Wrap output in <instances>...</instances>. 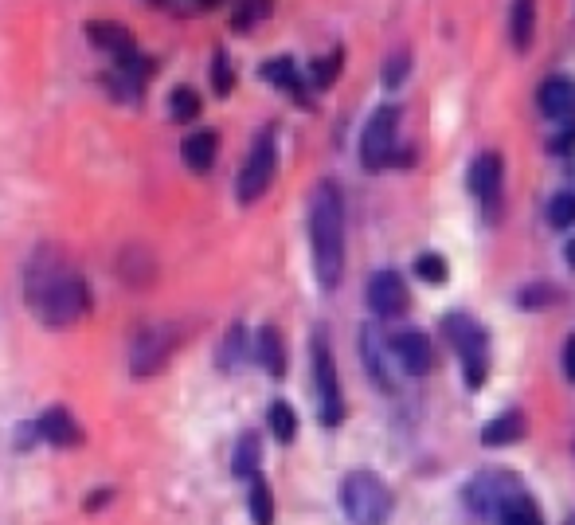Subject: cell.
I'll return each instance as SVG.
<instances>
[{"label": "cell", "instance_id": "cell-34", "mask_svg": "<svg viewBox=\"0 0 575 525\" xmlns=\"http://www.w3.org/2000/svg\"><path fill=\"white\" fill-rule=\"evenodd\" d=\"M564 373H568V381H575V334L564 341Z\"/></svg>", "mask_w": 575, "mask_h": 525}, {"label": "cell", "instance_id": "cell-14", "mask_svg": "<svg viewBox=\"0 0 575 525\" xmlns=\"http://www.w3.org/2000/svg\"><path fill=\"white\" fill-rule=\"evenodd\" d=\"M360 353H364V365H368V373H372L376 388L392 392V388H396V377L388 373V353H392V345L384 349V337L376 334L372 326H364V330H360Z\"/></svg>", "mask_w": 575, "mask_h": 525}, {"label": "cell", "instance_id": "cell-10", "mask_svg": "<svg viewBox=\"0 0 575 525\" xmlns=\"http://www.w3.org/2000/svg\"><path fill=\"white\" fill-rule=\"evenodd\" d=\"M368 306H372L380 318H399V314L407 310V283L399 279L396 271L372 275V283H368Z\"/></svg>", "mask_w": 575, "mask_h": 525}, {"label": "cell", "instance_id": "cell-24", "mask_svg": "<svg viewBox=\"0 0 575 525\" xmlns=\"http://www.w3.org/2000/svg\"><path fill=\"white\" fill-rule=\"evenodd\" d=\"M263 79H270V83H274V87H282V91H290L294 98H302V83H298V71H294V63H290V59H274V63H266Z\"/></svg>", "mask_w": 575, "mask_h": 525}, {"label": "cell", "instance_id": "cell-5", "mask_svg": "<svg viewBox=\"0 0 575 525\" xmlns=\"http://www.w3.org/2000/svg\"><path fill=\"white\" fill-rule=\"evenodd\" d=\"M177 334L180 330L177 326H169V322H149V326H141L130 341L133 377H153V373H161V369L169 365L173 349H177V341H180Z\"/></svg>", "mask_w": 575, "mask_h": 525}, {"label": "cell", "instance_id": "cell-2", "mask_svg": "<svg viewBox=\"0 0 575 525\" xmlns=\"http://www.w3.org/2000/svg\"><path fill=\"white\" fill-rule=\"evenodd\" d=\"M310 243L313 271L325 290L341 287L345 275V200L333 181H321L310 196Z\"/></svg>", "mask_w": 575, "mask_h": 525}, {"label": "cell", "instance_id": "cell-11", "mask_svg": "<svg viewBox=\"0 0 575 525\" xmlns=\"http://www.w3.org/2000/svg\"><path fill=\"white\" fill-rule=\"evenodd\" d=\"M392 357H396L411 377H427V373H431V365H435L431 341L419 334V330H407V334L392 337Z\"/></svg>", "mask_w": 575, "mask_h": 525}, {"label": "cell", "instance_id": "cell-29", "mask_svg": "<svg viewBox=\"0 0 575 525\" xmlns=\"http://www.w3.org/2000/svg\"><path fill=\"white\" fill-rule=\"evenodd\" d=\"M407 71H411V55H407V51L388 55V63H384V87H403Z\"/></svg>", "mask_w": 575, "mask_h": 525}, {"label": "cell", "instance_id": "cell-17", "mask_svg": "<svg viewBox=\"0 0 575 525\" xmlns=\"http://www.w3.org/2000/svg\"><path fill=\"white\" fill-rule=\"evenodd\" d=\"M216 145H220V138H216L212 130H196L188 142L180 145L184 165H188L192 173H208V169L216 165Z\"/></svg>", "mask_w": 575, "mask_h": 525}, {"label": "cell", "instance_id": "cell-30", "mask_svg": "<svg viewBox=\"0 0 575 525\" xmlns=\"http://www.w3.org/2000/svg\"><path fill=\"white\" fill-rule=\"evenodd\" d=\"M337 71H341V51H333V55H325L321 63H313V83L325 91L333 79H337Z\"/></svg>", "mask_w": 575, "mask_h": 525}, {"label": "cell", "instance_id": "cell-27", "mask_svg": "<svg viewBox=\"0 0 575 525\" xmlns=\"http://www.w3.org/2000/svg\"><path fill=\"white\" fill-rule=\"evenodd\" d=\"M243 353H247V330H243V326H231V334H227V341H223V349H220V365L227 373H235L239 361H243Z\"/></svg>", "mask_w": 575, "mask_h": 525}, {"label": "cell", "instance_id": "cell-15", "mask_svg": "<svg viewBox=\"0 0 575 525\" xmlns=\"http://www.w3.org/2000/svg\"><path fill=\"white\" fill-rule=\"evenodd\" d=\"M36 431L44 435L47 443H55V447H75V443L83 439V428L71 420V412H67V408H47Z\"/></svg>", "mask_w": 575, "mask_h": 525}, {"label": "cell", "instance_id": "cell-18", "mask_svg": "<svg viewBox=\"0 0 575 525\" xmlns=\"http://www.w3.org/2000/svg\"><path fill=\"white\" fill-rule=\"evenodd\" d=\"M525 416L521 412H505V416H497L493 424H486V431H482V443L486 447H505V443H517L521 435H525Z\"/></svg>", "mask_w": 575, "mask_h": 525}, {"label": "cell", "instance_id": "cell-16", "mask_svg": "<svg viewBox=\"0 0 575 525\" xmlns=\"http://www.w3.org/2000/svg\"><path fill=\"white\" fill-rule=\"evenodd\" d=\"M536 0H513L509 8V40L517 51L532 48V36H536Z\"/></svg>", "mask_w": 575, "mask_h": 525}, {"label": "cell", "instance_id": "cell-12", "mask_svg": "<svg viewBox=\"0 0 575 525\" xmlns=\"http://www.w3.org/2000/svg\"><path fill=\"white\" fill-rule=\"evenodd\" d=\"M509 486H513V482H509V478H501V475L474 478V482H470V490H466V494H470V506H474L482 518H501V506L513 498V494H509Z\"/></svg>", "mask_w": 575, "mask_h": 525}, {"label": "cell", "instance_id": "cell-9", "mask_svg": "<svg viewBox=\"0 0 575 525\" xmlns=\"http://www.w3.org/2000/svg\"><path fill=\"white\" fill-rule=\"evenodd\" d=\"M501 181H505V165L497 153H482L474 165H470V192L478 196V204L486 208V216H497V204H501Z\"/></svg>", "mask_w": 575, "mask_h": 525}, {"label": "cell", "instance_id": "cell-36", "mask_svg": "<svg viewBox=\"0 0 575 525\" xmlns=\"http://www.w3.org/2000/svg\"><path fill=\"white\" fill-rule=\"evenodd\" d=\"M564 525H575V514H572V518H568V522H564Z\"/></svg>", "mask_w": 575, "mask_h": 525}, {"label": "cell", "instance_id": "cell-13", "mask_svg": "<svg viewBox=\"0 0 575 525\" xmlns=\"http://www.w3.org/2000/svg\"><path fill=\"white\" fill-rule=\"evenodd\" d=\"M540 110L556 122H572L575 118V83L564 75H552L540 83Z\"/></svg>", "mask_w": 575, "mask_h": 525}, {"label": "cell", "instance_id": "cell-28", "mask_svg": "<svg viewBox=\"0 0 575 525\" xmlns=\"http://www.w3.org/2000/svg\"><path fill=\"white\" fill-rule=\"evenodd\" d=\"M548 224L552 228H572L575 224V192H556L548 200Z\"/></svg>", "mask_w": 575, "mask_h": 525}, {"label": "cell", "instance_id": "cell-3", "mask_svg": "<svg viewBox=\"0 0 575 525\" xmlns=\"http://www.w3.org/2000/svg\"><path fill=\"white\" fill-rule=\"evenodd\" d=\"M341 506L353 525H384L392 510V494L372 471H353L341 482Z\"/></svg>", "mask_w": 575, "mask_h": 525}, {"label": "cell", "instance_id": "cell-33", "mask_svg": "<svg viewBox=\"0 0 575 525\" xmlns=\"http://www.w3.org/2000/svg\"><path fill=\"white\" fill-rule=\"evenodd\" d=\"M552 298H556V290H552V287H532V290H525V294H521L525 310H544Z\"/></svg>", "mask_w": 575, "mask_h": 525}, {"label": "cell", "instance_id": "cell-7", "mask_svg": "<svg viewBox=\"0 0 575 525\" xmlns=\"http://www.w3.org/2000/svg\"><path fill=\"white\" fill-rule=\"evenodd\" d=\"M313 381H317V416H321V424L337 428L345 420V400H341V381H337L329 341L321 334L313 337Z\"/></svg>", "mask_w": 575, "mask_h": 525}, {"label": "cell", "instance_id": "cell-32", "mask_svg": "<svg viewBox=\"0 0 575 525\" xmlns=\"http://www.w3.org/2000/svg\"><path fill=\"white\" fill-rule=\"evenodd\" d=\"M212 79H216V95H227V91H231V83H235L223 51H216V59H212Z\"/></svg>", "mask_w": 575, "mask_h": 525}, {"label": "cell", "instance_id": "cell-19", "mask_svg": "<svg viewBox=\"0 0 575 525\" xmlns=\"http://www.w3.org/2000/svg\"><path fill=\"white\" fill-rule=\"evenodd\" d=\"M259 361L270 377H282L286 373V345H282V334L274 326H263L259 330Z\"/></svg>", "mask_w": 575, "mask_h": 525}, {"label": "cell", "instance_id": "cell-35", "mask_svg": "<svg viewBox=\"0 0 575 525\" xmlns=\"http://www.w3.org/2000/svg\"><path fill=\"white\" fill-rule=\"evenodd\" d=\"M568 259H572V267H575V243L568 247Z\"/></svg>", "mask_w": 575, "mask_h": 525}, {"label": "cell", "instance_id": "cell-23", "mask_svg": "<svg viewBox=\"0 0 575 525\" xmlns=\"http://www.w3.org/2000/svg\"><path fill=\"white\" fill-rule=\"evenodd\" d=\"M251 518L255 525H274V494H270V486H266L263 478H251Z\"/></svg>", "mask_w": 575, "mask_h": 525}, {"label": "cell", "instance_id": "cell-6", "mask_svg": "<svg viewBox=\"0 0 575 525\" xmlns=\"http://www.w3.org/2000/svg\"><path fill=\"white\" fill-rule=\"evenodd\" d=\"M396 130H399L396 106H380V110L368 118V126H364V134H360V165H364L368 173H380L384 165L396 161Z\"/></svg>", "mask_w": 575, "mask_h": 525}, {"label": "cell", "instance_id": "cell-31", "mask_svg": "<svg viewBox=\"0 0 575 525\" xmlns=\"http://www.w3.org/2000/svg\"><path fill=\"white\" fill-rule=\"evenodd\" d=\"M415 275H423L427 283H443L446 259H439V255H419V259H415Z\"/></svg>", "mask_w": 575, "mask_h": 525}, {"label": "cell", "instance_id": "cell-26", "mask_svg": "<svg viewBox=\"0 0 575 525\" xmlns=\"http://www.w3.org/2000/svg\"><path fill=\"white\" fill-rule=\"evenodd\" d=\"M270 8H274V0H243L239 8H235V32H251L255 24H263L266 16H270Z\"/></svg>", "mask_w": 575, "mask_h": 525}, {"label": "cell", "instance_id": "cell-8", "mask_svg": "<svg viewBox=\"0 0 575 525\" xmlns=\"http://www.w3.org/2000/svg\"><path fill=\"white\" fill-rule=\"evenodd\" d=\"M443 334L450 337V345L462 353L466 384L478 388V384L486 381V337H482V330H478L470 318H446Z\"/></svg>", "mask_w": 575, "mask_h": 525}, {"label": "cell", "instance_id": "cell-21", "mask_svg": "<svg viewBox=\"0 0 575 525\" xmlns=\"http://www.w3.org/2000/svg\"><path fill=\"white\" fill-rule=\"evenodd\" d=\"M501 525H544V522H540V510L532 506L529 494H513L501 506Z\"/></svg>", "mask_w": 575, "mask_h": 525}, {"label": "cell", "instance_id": "cell-4", "mask_svg": "<svg viewBox=\"0 0 575 525\" xmlns=\"http://www.w3.org/2000/svg\"><path fill=\"white\" fill-rule=\"evenodd\" d=\"M274 169H278V138H274V130L266 126V130H259V138L251 142V153H247V161H243V169H239V185H235L239 204L263 200V192L270 189V181H274Z\"/></svg>", "mask_w": 575, "mask_h": 525}, {"label": "cell", "instance_id": "cell-25", "mask_svg": "<svg viewBox=\"0 0 575 525\" xmlns=\"http://www.w3.org/2000/svg\"><path fill=\"white\" fill-rule=\"evenodd\" d=\"M169 114H173V122H196L200 118V95L192 87H177L169 95Z\"/></svg>", "mask_w": 575, "mask_h": 525}, {"label": "cell", "instance_id": "cell-1", "mask_svg": "<svg viewBox=\"0 0 575 525\" xmlns=\"http://www.w3.org/2000/svg\"><path fill=\"white\" fill-rule=\"evenodd\" d=\"M24 302L47 330H67L90 310V287L63 247L40 243L24 263Z\"/></svg>", "mask_w": 575, "mask_h": 525}, {"label": "cell", "instance_id": "cell-22", "mask_svg": "<svg viewBox=\"0 0 575 525\" xmlns=\"http://www.w3.org/2000/svg\"><path fill=\"white\" fill-rule=\"evenodd\" d=\"M266 420H270V431H274V439H278V443H290V439L298 435V416H294V408H290L286 400L270 404Z\"/></svg>", "mask_w": 575, "mask_h": 525}, {"label": "cell", "instance_id": "cell-20", "mask_svg": "<svg viewBox=\"0 0 575 525\" xmlns=\"http://www.w3.org/2000/svg\"><path fill=\"white\" fill-rule=\"evenodd\" d=\"M259 459H263L259 435H243V439H239V447H235V475L259 478Z\"/></svg>", "mask_w": 575, "mask_h": 525}]
</instances>
